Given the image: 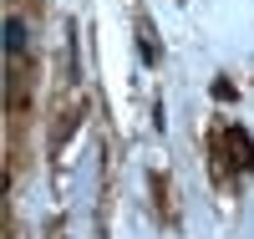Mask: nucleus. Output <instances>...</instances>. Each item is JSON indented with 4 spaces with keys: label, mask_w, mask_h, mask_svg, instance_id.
I'll use <instances>...</instances> for the list:
<instances>
[{
    "label": "nucleus",
    "mask_w": 254,
    "mask_h": 239,
    "mask_svg": "<svg viewBox=\"0 0 254 239\" xmlns=\"http://www.w3.org/2000/svg\"><path fill=\"white\" fill-rule=\"evenodd\" d=\"M5 46L20 56V51H26V20H20V15H10L5 20Z\"/></svg>",
    "instance_id": "obj_1"
}]
</instances>
